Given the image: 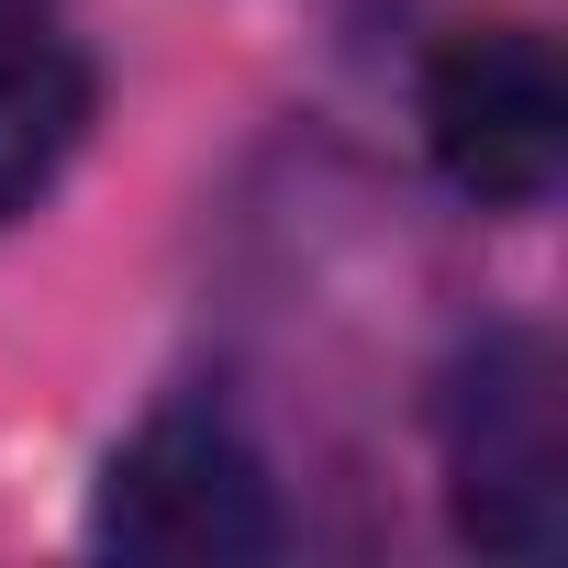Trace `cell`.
<instances>
[{
	"mask_svg": "<svg viewBox=\"0 0 568 568\" xmlns=\"http://www.w3.org/2000/svg\"><path fill=\"white\" fill-rule=\"evenodd\" d=\"M424 145L468 201H535L568 145L557 45L524 23H457L424 57Z\"/></svg>",
	"mask_w": 568,
	"mask_h": 568,
	"instance_id": "obj_1",
	"label": "cell"
},
{
	"mask_svg": "<svg viewBox=\"0 0 568 568\" xmlns=\"http://www.w3.org/2000/svg\"><path fill=\"white\" fill-rule=\"evenodd\" d=\"M101 524H112L134 557H245V546H267V479L245 468L234 435H212V424H156V435L112 468Z\"/></svg>",
	"mask_w": 568,
	"mask_h": 568,
	"instance_id": "obj_2",
	"label": "cell"
},
{
	"mask_svg": "<svg viewBox=\"0 0 568 568\" xmlns=\"http://www.w3.org/2000/svg\"><path fill=\"white\" fill-rule=\"evenodd\" d=\"M79 123H90V68L79 57H57V45L0 57V223L57 190V168L79 156Z\"/></svg>",
	"mask_w": 568,
	"mask_h": 568,
	"instance_id": "obj_3",
	"label": "cell"
}]
</instances>
